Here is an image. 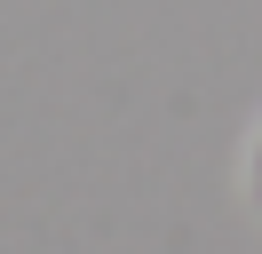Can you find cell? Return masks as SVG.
<instances>
[{"label": "cell", "mask_w": 262, "mask_h": 254, "mask_svg": "<svg viewBox=\"0 0 262 254\" xmlns=\"http://www.w3.org/2000/svg\"><path fill=\"white\" fill-rule=\"evenodd\" d=\"M246 199H254V215H262V127H254V143H246Z\"/></svg>", "instance_id": "obj_1"}]
</instances>
